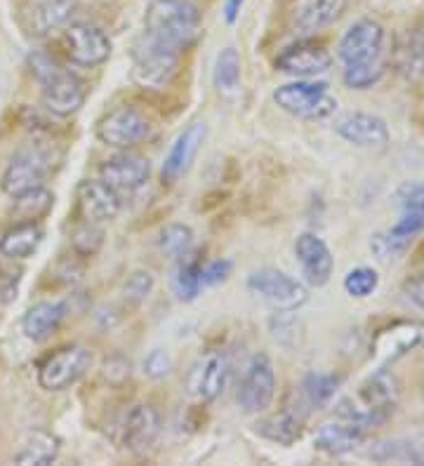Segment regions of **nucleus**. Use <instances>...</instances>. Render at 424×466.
Wrapping results in <instances>:
<instances>
[{
	"label": "nucleus",
	"mask_w": 424,
	"mask_h": 466,
	"mask_svg": "<svg viewBox=\"0 0 424 466\" xmlns=\"http://www.w3.org/2000/svg\"><path fill=\"white\" fill-rule=\"evenodd\" d=\"M28 66L43 87V106L52 116L67 118L83 108L85 99H88L85 80L76 76L71 68L64 66L55 55L46 50H34L28 55Z\"/></svg>",
	"instance_id": "nucleus-1"
},
{
	"label": "nucleus",
	"mask_w": 424,
	"mask_h": 466,
	"mask_svg": "<svg viewBox=\"0 0 424 466\" xmlns=\"http://www.w3.org/2000/svg\"><path fill=\"white\" fill-rule=\"evenodd\" d=\"M144 31L175 50H189L201 35V10L191 0H151Z\"/></svg>",
	"instance_id": "nucleus-2"
},
{
	"label": "nucleus",
	"mask_w": 424,
	"mask_h": 466,
	"mask_svg": "<svg viewBox=\"0 0 424 466\" xmlns=\"http://www.w3.org/2000/svg\"><path fill=\"white\" fill-rule=\"evenodd\" d=\"M180 55L144 31L132 46V83L149 92L168 90L180 74Z\"/></svg>",
	"instance_id": "nucleus-3"
},
{
	"label": "nucleus",
	"mask_w": 424,
	"mask_h": 466,
	"mask_svg": "<svg viewBox=\"0 0 424 466\" xmlns=\"http://www.w3.org/2000/svg\"><path fill=\"white\" fill-rule=\"evenodd\" d=\"M274 102L281 111L302 120H326L337 111V99L330 95L328 83L311 78H300L276 87Z\"/></svg>",
	"instance_id": "nucleus-4"
},
{
	"label": "nucleus",
	"mask_w": 424,
	"mask_h": 466,
	"mask_svg": "<svg viewBox=\"0 0 424 466\" xmlns=\"http://www.w3.org/2000/svg\"><path fill=\"white\" fill-rule=\"evenodd\" d=\"M153 123L141 108L132 104H120L104 114L97 123V139L119 151H132L135 147L151 139Z\"/></svg>",
	"instance_id": "nucleus-5"
},
{
	"label": "nucleus",
	"mask_w": 424,
	"mask_h": 466,
	"mask_svg": "<svg viewBox=\"0 0 424 466\" xmlns=\"http://www.w3.org/2000/svg\"><path fill=\"white\" fill-rule=\"evenodd\" d=\"M52 166H55V154L50 148L43 147V144H28L12 156L5 172L0 177V188L15 198L24 191L43 187L50 177Z\"/></svg>",
	"instance_id": "nucleus-6"
},
{
	"label": "nucleus",
	"mask_w": 424,
	"mask_h": 466,
	"mask_svg": "<svg viewBox=\"0 0 424 466\" xmlns=\"http://www.w3.org/2000/svg\"><path fill=\"white\" fill-rule=\"evenodd\" d=\"M248 290L266 301L274 311H297L309 301L306 285L278 268H260L250 273Z\"/></svg>",
	"instance_id": "nucleus-7"
},
{
	"label": "nucleus",
	"mask_w": 424,
	"mask_h": 466,
	"mask_svg": "<svg viewBox=\"0 0 424 466\" xmlns=\"http://www.w3.org/2000/svg\"><path fill=\"white\" fill-rule=\"evenodd\" d=\"M274 399H276V372L272 359L266 353H254L245 368L243 380L238 381V408L245 415H260L272 408Z\"/></svg>",
	"instance_id": "nucleus-8"
},
{
	"label": "nucleus",
	"mask_w": 424,
	"mask_h": 466,
	"mask_svg": "<svg viewBox=\"0 0 424 466\" xmlns=\"http://www.w3.org/2000/svg\"><path fill=\"white\" fill-rule=\"evenodd\" d=\"M92 356L90 351L80 344H68V347L57 349L50 353L38 370V384L46 391H67L74 384H78L90 370Z\"/></svg>",
	"instance_id": "nucleus-9"
},
{
	"label": "nucleus",
	"mask_w": 424,
	"mask_h": 466,
	"mask_svg": "<svg viewBox=\"0 0 424 466\" xmlns=\"http://www.w3.org/2000/svg\"><path fill=\"white\" fill-rule=\"evenodd\" d=\"M62 46L68 62L83 68H95L111 57V38L90 22L68 24L62 34Z\"/></svg>",
	"instance_id": "nucleus-10"
},
{
	"label": "nucleus",
	"mask_w": 424,
	"mask_h": 466,
	"mask_svg": "<svg viewBox=\"0 0 424 466\" xmlns=\"http://www.w3.org/2000/svg\"><path fill=\"white\" fill-rule=\"evenodd\" d=\"M385 50V26L377 19L363 17L354 22L342 35L337 46V57L345 66L351 64H367L382 57Z\"/></svg>",
	"instance_id": "nucleus-11"
},
{
	"label": "nucleus",
	"mask_w": 424,
	"mask_h": 466,
	"mask_svg": "<svg viewBox=\"0 0 424 466\" xmlns=\"http://www.w3.org/2000/svg\"><path fill=\"white\" fill-rule=\"evenodd\" d=\"M229 375H232V363L226 359V353L210 351L189 370L187 389L201 403H212L226 389Z\"/></svg>",
	"instance_id": "nucleus-12"
},
{
	"label": "nucleus",
	"mask_w": 424,
	"mask_h": 466,
	"mask_svg": "<svg viewBox=\"0 0 424 466\" xmlns=\"http://www.w3.org/2000/svg\"><path fill=\"white\" fill-rule=\"evenodd\" d=\"M333 66V55L314 40H300L276 57V71L295 78H316Z\"/></svg>",
	"instance_id": "nucleus-13"
},
{
	"label": "nucleus",
	"mask_w": 424,
	"mask_h": 466,
	"mask_svg": "<svg viewBox=\"0 0 424 466\" xmlns=\"http://www.w3.org/2000/svg\"><path fill=\"white\" fill-rule=\"evenodd\" d=\"M76 203L85 222L102 224L111 222L120 215L123 200L116 188L109 187L104 179H83L76 188Z\"/></svg>",
	"instance_id": "nucleus-14"
},
{
	"label": "nucleus",
	"mask_w": 424,
	"mask_h": 466,
	"mask_svg": "<svg viewBox=\"0 0 424 466\" xmlns=\"http://www.w3.org/2000/svg\"><path fill=\"white\" fill-rule=\"evenodd\" d=\"M335 132L345 142L366 148V151H385L389 147V127H387L385 118L366 114V111H354V114L339 118L335 123Z\"/></svg>",
	"instance_id": "nucleus-15"
},
{
	"label": "nucleus",
	"mask_w": 424,
	"mask_h": 466,
	"mask_svg": "<svg viewBox=\"0 0 424 466\" xmlns=\"http://www.w3.org/2000/svg\"><path fill=\"white\" fill-rule=\"evenodd\" d=\"M396 205L401 215L391 228H387L391 238L403 245H413L419 233L424 231V182H406L396 191Z\"/></svg>",
	"instance_id": "nucleus-16"
},
{
	"label": "nucleus",
	"mask_w": 424,
	"mask_h": 466,
	"mask_svg": "<svg viewBox=\"0 0 424 466\" xmlns=\"http://www.w3.org/2000/svg\"><path fill=\"white\" fill-rule=\"evenodd\" d=\"M151 177V163L144 156L132 154V151H120L99 167V179L116 188L119 194H132L140 191Z\"/></svg>",
	"instance_id": "nucleus-17"
},
{
	"label": "nucleus",
	"mask_w": 424,
	"mask_h": 466,
	"mask_svg": "<svg viewBox=\"0 0 424 466\" xmlns=\"http://www.w3.org/2000/svg\"><path fill=\"white\" fill-rule=\"evenodd\" d=\"M295 257L300 262L306 283L314 285V288L328 285L335 268V257L330 252L328 243L321 236H316V233H302V236H297V240H295Z\"/></svg>",
	"instance_id": "nucleus-18"
},
{
	"label": "nucleus",
	"mask_w": 424,
	"mask_h": 466,
	"mask_svg": "<svg viewBox=\"0 0 424 466\" xmlns=\"http://www.w3.org/2000/svg\"><path fill=\"white\" fill-rule=\"evenodd\" d=\"M160 429L163 427H160V415L156 408L149 403H137L125 415L123 427H120V443L135 455H141L156 445Z\"/></svg>",
	"instance_id": "nucleus-19"
},
{
	"label": "nucleus",
	"mask_w": 424,
	"mask_h": 466,
	"mask_svg": "<svg viewBox=\"0 0 424 466\" xmlns=\"http://www.w3.org/2000/svg\"><path fill=\"white\" fill-rule=\"evenodd\" d=\"M424 337V328L418 323H408V320H401V323H394L385 330H379L377 335L373 337V359L377 360L379 368H387L389 363H396V360L406 356L408 351H413Z\"/></svg>",
	"instance_id": "nucleus-20"
},
{
	"label": "nucleus",
	"mask_w": 424,
	"mask_h": 466,
	"mask_svg": "<svg viewBox=\"0 0 424 466\" xmlns=\"http://www.w3.org/2000/svg\"><path fill=\"white\" fill-rule=\"evenodd\" d=\"M367 429L357 424V421L345 420V417H335L333 421H326L316 429L314 436V448L323 455L342 457L349 455L367 438Z\"/></svg>",
	"instance_id": "nucleus-21"
},
{
	"label": "nucleus",
	"mask_w": 424,
	"mask_h": 466,
	"mask_svg": "<svg viewBox=\"0 0 424 466\" xmlns=\"http://www.w3.org/2000/svg\"><path fill=\"white\" fill-rule=\"evenodd\" d=\"M346 10V0H295L290 10V26L295 34L311 35L328 29Z\"/></svg>",
	"instance_id": "nucleus-22"
},
{
	"label": "nucleus",
	"mask_w": 424,
	"mask_h": 466,
	"mask_svg": "<svg viewBox=\"0 0 424 466\" xmlns=\"http://www.w3.org/2000/svg\"><path fill=\"white\" fill-rule=\"evenodd\" d=\"M205 137H208V126L205 123H191L187 130L177 137L163 160V170H160L163 182L172 184L187 175L191 163L196 160L198 151L203 147Z\"/></svg>",
	"instance_id": "nucleus-23"
},
{
	"label": "nucleus",
	"mask_w": 424,
	"mask_h": 466,
	"mask_svg": "<svg viewBox=\"0 0 424 466\" xmlns=\"http://www.w3.org/2000/svg\"><path fill=\"white\" fill-rule=\"evenodd\" d=\"M311 412V405L306 403L305 396H297V405H288L285 410H281L278 415L269 417V420H262L257 424V433L278 445H293L295 441H300L302 433H305L306 417Z\"/></svg>",
	"instance_id": "nucleus-24"
},
{
	"label": "nucleus",
	"mask_w": 424,
	"mask_h": 466,
	"mask_svg": "<svg viewBox=\"0 0 424 466\" xmlns=\"http://www.w3.org/2000/svg\"><path fill=\"white\" fill-rule=\"evenodd\" d=\"M67 319V304L64 301H38L24 313L22 332L26 339L43 344L50 339Z\"/></svg>",
	"instance_id": "nucleus-25"
},
{
	"label": "nucleus",
	"mask_w": 424,
	"mask_h": 466,
	"mask_svg": "<svg viewBox=\"0 0 424 466\" xmlns=\"http://www.w3.org/2000/svg\"><path fill=\"white\" fill-rule=\"evenodd\" d=\"M78 0H34L28 7V34L47 35L74 17Z\"/></svg>",
	"instance_id": "nucleus-26"
},
{
	"label": "nucleus",
	"mask_w": 424,
	"mask_h": 466,
	"mask_svg": "<svg viewBox=\"0 0 424 466\" xmlns=\"http://www.w3.org/2000/svg\"><path fill=\"white\" fill-rule=\"evenodd\" d=\"M43 227L40 222H17L0 236V255L7 259H28L43 243Z\"/></svg>",
	"instance_id": "nucleus-27"
},
{
	"label": "nucleus",
	"mask_w": 424,
	"mask_h": 466,
	"mask_svg": "<svg viewBox=\"0 0 424 466\" xmlns=\"http://www.w3.org/2000/svg\"><path fill=\"white\" fill-rule=\"evenodd\" d=\"M57 457H59V438L50 431L36 429L24 438L22 448L15 455V461L26 466H47Z\"/></svg>",
	"instance_id": "nucleus-28"
},
{
	"label": "nucleus",
	"mask_w": 424,
	"mask_h": 466,
	"mask_svg": "<svg viewBox=\"0 0 424 466\" xmlns=\"http://www.w3.org/2000/svg\"><path fill=\"white\" fill-rule=\"evenodd\" d=\"M52 208H55V194L47 191L46 187H36L31 191L15 196L12 217L17 222H40L43 217L50 215Z\"/></svg>",
	"instance_id": "nucleus-29"
},
{
	"label": "nucleus",
	"mask_w": 424,
	"mask_h": 466,
	"mask_svg": "<svg viewBox=\"0 0 424 466\" xmlns=\"http://www.w3.org/2000/svg\"><path fill=\"white\" fill-rule=\"evenodd\" d=\"M339 384H342V377L335 375V372H309L302 381L300 393L305 396L306 403L311 405V410L328 408L330 400L335 399Z\"/></svg>",
	"instance_id": "nucleus-30"
},
{
	"label": "nucleus",
	"mask_w": 424,
	"mask_h": 466,
	"mask_svg": "<svg viewBox=\"0 0 424 466\" xmlns=\"http://www.w3.org/2000/svg\"><path fill=\"white\" fill-rule=\"evenodd\" d=\"M269 330L278 347L295 351L305 341V323L295 311H274L269 319Z\"/></svg>",
	"instance_id": "nucleus-31"
},
{
	"label": "nucleus",
	"mask_w": 424,
	"mask_h": 466,
	"mask_svg": "<svg viewBox=\"0 0 424 466\" xmlns=\"http://www.w3.org/2000/svg\"><path fill=\"white\" fill-rule=\"evenodd\" d=\"M177 264L175 273H172V292L180 301H193L201 290H203V280H201V267L203 264L198 259H184Z\"/></svg>",
	"instance_id": "nucleus-32"
},
{
	"label": "nucleus",
	"mask_w": 424,
	"mask_h": 466,
	"mask_svg": "<svg viewBox=\"0 0 424 466\" xmlns=\"http://www.w3.org/2000/svg\"><path fill=\"white\" fill-rule=\"evenodd\" d=\"M215 87L222 95H233L241 87V55L236 47H224L217 55Z\"/></svg>",
	"instance_id": "nucleus-33"
},
{
	"label": "nucleus",
	"mask_w": 424,
	"mask_h": 466,
	"mask_svg": "<svg viewBox=\"0 0 424 466\" xmlns=\"http://www.w3.org/2000/svg\"><path fill=\"white\" fill-rule=\"evenodd\" d=\"M387 74V64L385 59L379 57L375 62L367 64H351V66H345V86L351 87V90H370L373 86H377L379 80L385 78Z\"/></svg>",
	"instance_id": "nucleus-34"
},
{
	"label": "nucleus",
	"mask_w": 424,
	"mask_h": 466,
	"mask_svg": "<svg viewBox=\"0 0 424 466\" xmlns=\"http://www.w3.org/2000/svg\"><path fill=\"white\" fill-rule=\"evenodd\" d=\"M191 245L193 231L184 224H168L159 236V250L168 257H187Z\"/></svg>",
	"instance_id": "nucleus-35"
},
{
	"label": "nucleus",
	"mask_w": 424,
	"mask_h": 466,
	"mask_svg": "<svg viewBox=\"0 0 424 466\" xmlns=\"http://www.w3.org/2000/svg\"><path fill=\"white\" fill-rule=\"evenodd\" d=\"M401 71L408 80L424 83V31H418L408 38L401 52Z\"/></svg>",
	"instance_id": "nucleus-36"
},
{
	"label": "nucleus",
	"mask_w": 424,
	"mask_h": 466,
	"mask_svg": "<svg viewBox=\"0 0 424 466\" xmlns=\"http://www.w3.org/2000/svg\"><path fill=\"white\" fill-rule=\"evenodd\" d=\"M342 285H345V292L349 297H354V299H366V297H370L379 288V276L375 268L357 267L346 273Z\"/></svg>",
	"instance_id": "nucleus-37"
},
{
	"label": "nucleus",
	"mask_w": 424,
	"mask_h": 466,
	"mask_svg": "<svg viewBox=\"0 0 424 466\" xmlns=\"http://www.w3.org/2000/svg\"><path fill=\"white\" fill-rule=\"evenodd\" d=\"M153 285H156V280H153L151 271H144V268L132 271L123 285L125 301H128L130 307H140V304H144V301L149 299V295L153 292Z\"/></svg>",
	"instance_id": "nucleus-38"
},
{
	"label": "nucleus",
	"mask_w": 424,
	"mask_h": 466,
	"mask_svg": "<svg viewBox=\"0 0 424 466\" xmlns=\"http://www.w3.org/2000/svg\"><path fill=\"white\" fill-rule=\"evenodd\" d=\"M104 243V231L97 224L85 222L80 227H76L74 236H71V245L80 257H92L97 255V250L102 248Z\"/></svg>",
	"instance_id": "nucleus-39"
},
{
	"label": "nucleus",
	"mask_w": 424,
	"mask_h": 466,
	"mask_svg": "<svg viewBox=\"0 0 424 466\" xmlns=\"http://www.w3.org/2000/svg\"><path fill=\"white\" fill-rule=\"evenodd\" d=\"M370 248H373L375 257H377L379 262H387V264L396 262V259H401V257L410 250V245L398 243V240L391 238L387 231L375 233L373 240H370Z\"/></svg>",
	"instance_id": "nucleus-40"
},
{
	"label": "nucleus",
	"mask_w": 424,
	"mask_h": 466,
	"mask_svg": "<svg viewBox=\"0 0 424 466\" xmlns=\"http://www.w3.org/2000/svg\"><path fill=\"white\" fill-rule=\"evenodd\" d=\"M170 372H172V356L168 351H163V349H153L147 356V360H144V375L149 380L159 381L165 380Z\"/></svg>",
	"instance_id": "nucleus-41"
},
{
	"label": "nucleus",
	"mask_w": 424,
	"mask_h": 466,
	"mask_svg": "<svg viewBox=\"0 0 424 466\" xmlns=\"http://www.w3.org/2000/svg\"><path fill=\"white\" fill-rule=\"evenodd\" d=\"M233 264L229 259H215V262H208L201 267V280H203V288H212V285L224 283L229 276H232Z\"/></svg>",
	"instance_id": "nucleus-42"
},
{
	"label": "nucleus",
	"mask_w": 424,
	"mask_h": 466,
	"mask_svg": "<svg viewBox=\"0 0 424 466\" xmlns=\"http://www.w3.org/2000/svg\"><path fill=\"white\" fill-rule=\"evenodd\" d=\"M104 377L111 384H123L130 377V360H125L123 356H113L104 363Z\"/></svg>",
	"instance_id": "nucleus-43"
},
{
	"label": "nucleus",
	"mask_w": 424,
	"mask_h": 466,
	"mask_svg": "<svg viewBox=\"0 0 424 466\" xmlns=\"http://www.w3.org/2000/svg\"><path fill=\"white\" fill-rule=\"evenodd\" d=\"M406 295L415 307L424 311V271L415 273V276L406 280Z\"/></svg>",
	"instance_id": "nucleus-44"
},
{
	"label": "nucleus",
	"mask_w": 424,
	"mask_h": 466,
	"mask_svg": "<svg viewBox=\"0 0 424 466\" xmlns=\"http://www.w3.org/2000/svg\"><path fill=\"white\" fill-rule=\"evenodd\" d=\"M406 455L410 464L424 466V431L406 441Z\"/></svg>",
	"instance_id": "nucleus-45"
},
{
	"label": "nucleus",
	"mask_w": 424,
	"mask_h": 466,
	"mask_svg": "<svg viewBox=\"0 0 424 466\" xmlns=\"http://www.w3.org/2000/svg\"><path fill=\"white\" fill-rule=\"evenodd\" d=\"M248 0H226L224 3V19L226 24H236L238 17H241V10Z\"/></svg>",
	"instance_id": "nucleus-46"
}]
</instances>
